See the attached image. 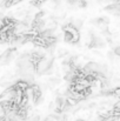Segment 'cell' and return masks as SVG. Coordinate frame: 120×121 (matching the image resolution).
Here are the masks:
<instances>
[{
    "mask_svg": "<svg viewBox=\"0 0 120 121\" xmlns=\"http://www.w3.org/2000/svg\"><path fill=\"white\" fill-rule=\"evenodd\" d=\"M78 121H84V120H78Z\"/></svg>",
    "mask_w": 120,
    "mask_h": 121,
    "instance_id": "2",
    "label": "cell"
},
{
    "mask_svg": "<svg viewBox=\"0 0 120 121\" xmlns=\"http://www.w3.org/2000/svg\"><path fill=\"white\" fill-rule=\"evenodd\" d=\"M71 25H72V26H73L76 30H79L80 27L82 26V20H79V19H74V20H72Z\"/></svg>",
    "mask_w": 120,
    "mask_h": 121,
    "instance_id": "1",
    "label": "cell"
}]
</instances>
